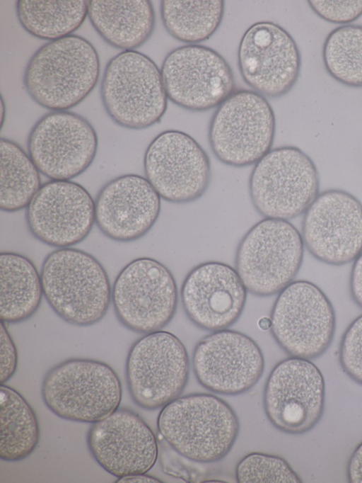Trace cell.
<instances>
[{"mask_svg": "<svg viewBox=\"0 0 362 483\" xmlns=\"http://www.w3.org/2000/svg\"><path fill=\"white\" fill-rule=\"evenodd\" d=\"M88 17L108 45L123 51L144 45L156 23L154 8L148 0H90Z\"/></svg>", "mask_w": 362, "mask_h": 483, "instance_id": "cell-23", "label": "cell"}, {"mask_svg": "<svg viewBox=\"0 0 362 483\" xmlns=\"http://www.w3.org/2000/svg\"><path fill=\"white\" fill-rule=\"evenodd\" d=\"M325 397V380L320 369L308 359L291 356L279 361L270 372L264 390V409L276 428L302 434L320 420Z\"/></svg>", "mask_w": 362, "mask_h": 483, "instance_id": "cell-15", "label": "cell"}, {"mask_svg": "<svg viewBox=\"0 0 362 483\" xmlns=\"http://www.w3.org/2000/svg\"><path fill=\"white\" fill-rule=\"evenodd\" d=\"M100 70L95 47L84 38L71 35L38 48L27 63L23 81L35 103L52 111H63L90 93Z\"/></svg>", "mask_w": 362, "mask_h": 483, "instance_id": "cell-1", "label": "cell"}, {"mask_svg": "<svg viewBox=\"0 0 362 483\" xmlns=\"http://www.w3.org/2000/svg\"><path fill=\"white\" fill-rule=\"evenodd\" d=\"M40 171L20 145L0 139V208L13 212L27 208L40 190Z\"/></svg>", "mask_w": 362, "mask_h": 483, "instance_id": "cell-28", "label": "cell"}, {"mask_svg": "<svg viewBox=\"0 0 362 483\" xmlns=\"http://www.w3.org/2000/svg\"><path fill=\"white\" fill-rule=\"evenodd\" d=\"M86 441L95 461L117 478L147 473L158 455L157 439L151 428L127 408H118L92 424Z\"/></svg>", "mask_w": 362, "mask_h": 483, "instance_id": "cell-20", "label": "cell"}, {"mask_svg": "<svg viewBox=\"0 0 362 483\" xmlns=\"http://www.w3.org/2000/svg\"><path fill=\"white\" fill-rule=\"evenodd\" d=\"M327 73L338 82L362 87V25H344L332 30L322 47Z\"/></svg>", "mask_w": 362, "mask_h": 483, "instance_id": "cell-29", "label": "cell"}, {"mask_svg": "<svg viewBox=\"0 0 362 483\" xmlns=\"http://www.w3.org/2000/svg\"><path fill=\"white\" fill-rule=\"evenodd\" d=\"M240 75L254 91L272 98L286 95L300 72L301 57L291 34L271 21L251 25L238 50Z\"/></svg>", "mask_w": 362, "mask_h": 483, "instance_id": "cell-17", "label": "cell"}, {"mask_svg": "<svg viewBox=\"0 0 362 483\" xmlns=\"http://www.w3.org/2000/svg\"><path fill=\"white\" fill-rule=\"evenodd\" d=\"M1 126L2 127L3 124H4V115H4L5 109H4V104L3 99H1Z\"/></svg>", "mask_w": 362, "mask_h": 483, "instance_id": "cell-38", "label": "cell"}, {"mask_svg": "<svg viewBox=\"0 0 362 483\" xmlns=\"http://www.w3.org/2000/svg\"><path fill=\"white\" fill-rule=\"evenodd\" d=\"M304 247L301 234L293 224L264 218L240 239L235 270L248 292L272 296L293 281L303 263Z\"/></svg>", "mask_w": 362, "mask_h": 483, "instance_id": "cell-6", "label": "cell"}, {"mask_svg": "<svg viewBox=\"0 0 362 483\" xmlns=\"http://www.w3.org/2000/svg\"><path fill=\"white\" fill-rule=\"evenodd\" d=\"M247 289L235 268L206 261L192 268L180 291L183 309L197 326L207 331L226 329L241 316Z\"/></svg>", "mask_w": 362, "mask_h": 483, "instance_id": "cell-21", "label": "cell"}, {"mask_svg": "<svg viewBox=\"0 0 362 483\" xmlns=\"http://www.w3.org/2000/svg\"><path fill=\"white\" fill-rule=\"evenodd\" d=\"M43 295L64 322L77 326L99 322L112 300L108 275L92 254L59 248L45 258L40 271Z\"/></svg>", "mask_w": 362, "mask_h": 483, "instance_id": "cell-3", "label": "cell"}, {"mask_svg": "<svg viewBox=\"0 0 362 483\" xmlns=\"http://www.w3.org/2000/svg\"><path fill=\"white\" fill-rule=\"evenodd\" d=\"M160 73L168 98L193 112L218 107L235 91L233 71L223 57L209 47L187 45L171 50Z\"/></svg>", "mask_w": 362, "mask_h": 483, "instance_id": "cell-13", "label": "cell"}, {"mask_svg": "<svg viewBox=\"0 0 362 483\" xmlns=\"http://www.w3.org/2000/svg\"><path fill=\"white\" fill-rule=\"evenodd\" d=\"M30 234L57 248L83 241L95 222V200L81 184L50 180L42 184L26 208Z\"/></svg>", "mask_w": 362, "mask_h": 483, "instance_id": "cell-19", "label": "cell"}, {"mask_svg": "<svg viewBox=\"0 0 362 483\" xmlns=\"http://www.w3.org/2000/svg\"><path fill=\"white\" fill-rule=\"evenodd\" d=\"M310 8L323 20L336 24H347L362 16V1H308Z\"/></svg>", "mask_w": 362, "mask_h": 483, "instance_id": "cell-32", "label": "cell"}, {"mask_svg": "<svg viewBox=\"0 0 362 483\" xmlns=\"http://www.w3.org/2000/svg\"><path fill=\"white\" fill-rule=\"evenodd\" d=\"M352 299L362 308V253L354 261L349 280Z\"/></svg>", "mask_w": 362, "mask_h": 483, "instance_id": "cell-34", "label": "cell"}, {"mask_svg": "<svg viewBox=\"0 0 362 483\" xmlns=\"http://www.w3.org/2000/svg\"><path fill=\"white\" fill-rule=\"evenodd\" d=\"M116 482L119 483H130V482H162L158 478L155 477L144 474H136L129 476H126L120 478H117Z\"/></svg>", "mask_w": 362, "mask_h": 483, "instance_id": "cell-36", "label": "cell"}, {"mask_svg": "<svg viewBox=\"0 0 362 483\" xmlns=\"http://www.w3.org/2000/svg\"><path fill=\"white\" fill-rule=\"evenodd\" d=\"M239 483H299L300 478L281 457L262 453H250L235 467Z\"/></svg>", "mask_w": 362, "mask_h": 483, "instance_id": "cell-30", "label": "cell"}, {"mask_svg": "<svg viewBox=\"0 0 362 483\" xmlns=\"http://www.w3.org/2000/svg\"><path fill=\"white\" fill-rule=\"evenodd\" d=\"M43 295L41 275L30 259L21 254H0V320L23 322L38 309Z\"/></svg>", "mask_w": 362, "mask_h": 483, "instance_id": "cell-24", "label": "cell"}, {"mask_svg": "<svg viewBox=\"0 0 362 483\" xmlns=\"http://www.w3.org/2000/svg\"><path fill=\"white\" fill-rule=\"evenodd\" d=\"M95 223L109 239L137 240L153 227L161 210V198L146 177L124 174L106 183L95 200Z\"/></svg>", "mask_w": 362, "mask_h": 483, "instance_id": "cell-22", "label": "cell"}, {"mask_svg": "<svg viewBox=\"0 0 362 483\" xmlns=\"http://www.w3.org/2000/svg\"><path fill=\"white\" fill-rule=\"evenodd\" d=\"M339 360L343 371L362 385V314L352 321L344 333Z\"/></svg>", "mask_w": 362, "mask_h": 483, "instance_id": "cell-31", "label": "cell"}, {"mask_svg": "<svg viewBox=\"0 0 362 483\" xmlns=\"http://www.w3.org/2000/svg\"><path fill=\"white\" fill-rule=\"evenodd\" d=\"M192 367L197 381L208 390L237 395L257 383L264 373V359L251 337L222 329L205 336L197 343Z\"/></svg>", "mask_w": 362, "mask_h": 483, "instance_id": "cell-18", "label": "cell"}, {"mask_svg": "<svg viewBox=\"0 0 362 483\" xmlns=\"http://www.w3.org/2000/svg\"><path fill=\"white\" fill-rule=\"evenodd\" d=\"M276 119L267 98L252 90L235 91L214 113L208 140L215 157L225 165L255 164L271 149Z\"/></svg>", "mask_w": 362, "mask_h": 483, "instance_id": "cell-8", "label": "cell"}, {"mask_svg": "<svg viewBox=\"0 0 362 483\" xmlns=\"http://www.w3.org/2000/svg\"><path fill=\"white\" fill-rule=\"evenodd\" d=\"M100 92L109 117L127 129L143 130L155 125L168 108L160 69L136 50L122 51L108 61Z\"/></svg>", "mask_w": 362, "mask_h": 483, "instance_id": "cell-5", "label": "cell"}, {"mask_svg": "<svg viewBox=\"0 0 362 483\" xmlns=\"http://www.w3.org/2000/svg\"><path fill=\"white\" fill-rule=\"evenodd\" d=\"M127 385L134 402L155 410L179 397L189 376L187 349L166 331L146 334L131 346L125 364Z\"/></svg>", "mask_w": 362, "mask_h": 483, "instance_id": "cell-10", "label": "cell"}, {"mask_svg": "<svg viewBox=\"0 0 362 483\" xmlns=\"http://www.w3.org/2000/svg\"><path fill=\"white\" fill-rule=\"evenodd\" d=\"M144 169L160 197L175 204L199 199L211 179L207 153L192 136L177 130L163 131L152 140L144 154Z\"/></svg>", "mask_w": 362, "mask_h": 483, "instance_id": "cell-12", "label": "cell"}, {"mask_svg": "<svg viewBox=\"0 0 362 483\" xmlns=\"http://www.w3.org/2000/svg\"><path fill=\"white\" fill-rule=\"evenodd\" d=\"M347 477L349 482L362 483V442L358 445L348 462Z\"/></svg>", "mask_w": 362, "mask_h": 483, "instance_id": "cell-35", "label": "cell"}, {"mask_svg": "<svg viewBox=\"0 0 362 483\" xmlns=\"http://www.w3.org/2000/svg\"><path fill=\"white\" fill-rule=\"evenodd\" d=\"M159 437L181 456L199 463L225 458L238 438L240 423L232 407L217 396L179 397L158 414Z\"/></svg>", "mask_w": 362, "mask_h": 483, "instance_id": "cell-2", "label": "cell"}, {"mask_svg": "<svg viewBox=\"0 0 362 483\" xmlns=\"http://www.w3.org/2000/svg\"><path fill=\"white\" fill-rule=\"evenodd\" d=\"M222 0H163L160 11L163 26L175 40L197 45L209 39L224 15Z\"/></svg>", "mask_w": 362, "mask_h": 483, "instance_id": "cell-27", "label": "cell"}, {"mask_svg": "<svg viewBox=\"0 0 362 483\" xmlns=\"http://www.w3.org/2000/svg\"><path fill=\"white\" fill-rule=\"evenodd\" d=\"M272 321L269 317H263L258 321V326L262 330H267L271 328Z\"/></svg>", "mask_w": 362, "mask_h": 483, "instance_id": "cell-37", "label": "cell"}, {"mask_svg": "<svg viewBox=\"0 0 362 483\" xmlns=\"http://www.w3.org/2000/svg\"><path fill=\"white\" fill-rule=\"evenodd\" d=\"M304 246L317 261L334 266L362 253V203L342 189L319 193L304 212Z\"/></svg>", "mask_w": 362, "mask_h": 483, "instance_id": "cell-16", "label": "cell"}, {"mask_svg": "<svg viewBox=\"0 0 362 483\" xmlns=\"http://www.w3.org/2000/svg\"><path fill=\"white\" fill-rule=\"evenodd\" d=\"M0 458L18 462L28 458L40 440L35 411L15 389L0 385Z\"/></svg>", "mask_w": 362, "mask_h": 483, "instance_id": "cell-25", "label": "cell"}, {"mask_svg": "<svg viewBox=\"0 0 362 483\" xmlns=\"http://www.w3.org/2000/svg\"><path fill=\"white\" fill-rule=\"evenodd\" d=\"M41 395L45 406L58 417L93 424L119 408L122 388L119 376L108 364L74 358L47 372Z\"/></svg>", "mask_w": 362, "mask_h": 483, "instance_id": "cell-4", "label": "cell"}, {"mask_svg": "<svg viewBox=\"0 0 362 483\" xmlns=\"http://www.w3.org/2000/svg\"><path fill=\"white\" fill-rule=\"evenodd\" d=\"M0 326V385H4L16 371L18 351L6 323L1 322Z\"/></svg>", "mask_w": 362, "mask_h": 483, "instance_id": "cell-33", "label": "cell"}, {"mask_svg": "<svg viewBox=\"0 0 362 483\" xmlns=\"http://www.w3.org/2000/svg\"><path fill=\"white\" fill-rule=\"evenodd\" d=\"M117 318L128 329L140 334L161 330L173 319L177 307L175 278L163 263L150 257L129 262L112 288Z\"/></svg>", "mask_w": 362, "mask_h": 483, "instance_id": "cell-11", "label": "cell"}, {"mask_svg": "<svg viewBox=\"0 0 362 483\" xmlns=\"http://www.w3.org/2000/svg\"><path fill=\"white\" fill-rule=\"evenodd\" d=\"M270 319L274 340L293 357L318 358L334 339L333 305L317 285L308 280L293 281L279 292Z\"/></svg>", "mask_w": 362, "mask_h": 483, "instance_id": "cell-9", "label": "cell"}, {"mask_svg": "<svg viewBox=\"0 0 362 483\" xmlns=\"http://www.w3.org/2000/svg\"><path fill=\"white\" fill-rule=\"evenodd\" d=\"M16 16L31 35L53 41L72 35L88 16V1L18 0Z\"/></svg>", "mask_w": 362, "mask_h": 483, "instance_id": "cell-26", "label": "cell"}, {"mask_svg": "<svg viewBox=\"0 0 362 483\" xmlns=\"http://www.w3.org/2000/svg\"><path fill=\"white\" fill-rule=\"evenodd\" d=\"M255 210L264 218L288 220L304 214L319 194L312 159L295 146L272 149L254 166L248 182Z\"/></svg>", "mask_w": 362, "mask_h": 483, "instance_id": "cell-7", "label": "cell"}, {"mask_svg": "<svg viewBox=\"0 0 362 483\" xmlns=\"http://www.w3.org/2000/svg\"><path fill=\"white\" fill-rule=\"evenodd\" d=\"M97 132L82 115L68 110L51 111L30 130L28 154L40 173L54 181H71L94 161Z\"/></svg>", "mask_w": 362, "mask_h": 483, "instance_id": "cell-14", "label": "cell"}]
</instances>
